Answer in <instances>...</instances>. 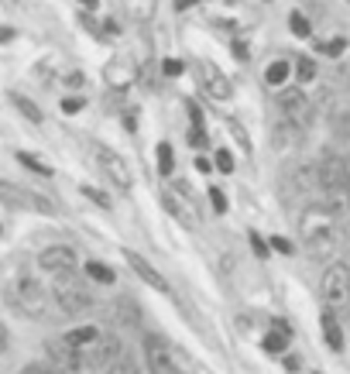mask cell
I'll list each match as a JSON object with an SVG mask.
<instances>
[{
  "instance_id": "6da1fadb",
  "label": "cell",
  "mask_w": 350,
  "mask_h": 374,
  "mask_svg": "<svg viewBox=\"0 0 350 374\" xmlns=\"http://www.w3.org/2000/svg\"><path fill=\"white\" fill-rule=\"evenodd\" d=\"M299 234H302V241L309 247V254L320 258V261H326L330 254H337V247H340L337 213H333L330 206H323V203H316V206H309V210L302 213Z\"/></svg>"
},
{
  "instance_id": "7a4b0ae2",
  "label": "cell",
  "mask_w": 350,
  "mask_h": 374,
  "mask_svg": "<svg viewBox=\"0 0 350 374\" xmlns=\"http://www.w3.org/2000/svg\"><path fill=\"white\" fill-rule=\"evenodd\" d=\"M316 186L323 189L326 203L333 213H340L350 203V182H347V161L340 155H323L316 165Z\"/></svg>"
},
{
  "instance_id": "3957f363",
  "label": "cell",
  "mask_w": 350,
  "mask_h": 374,
  "mask_svg": "<svg viewBox=\"0 0 350 374\" xmlns=\"http://www.w3.org/2000/svg\"><path fill=\"white\" fill-rule=\"evenodd\" d=\"M52 295H55V306L65 313V316H80L93 306V295L86 289L76 271H65V275H55L52 278Z\"/></svg>"
},
{
  "instance_id": "277c9868",
  "label": "cell",
  "mask_w": 350,
  "mask_h": 374,
  "mask_svg": "<svg viewBox=\"0 0 350 374\" xmlns=\"http://www.w3.org/2000/svg\"><path fill=\"white\" fill-rule=\"evenodd\" d=\"M7 299H11V306L21 313V316H31V320H38V316H45V309H49V295L42 292V285L35 282V278H14L11 285H7Z\"/></svg>"
},
{
  "instance_id": "5b68a950",
  "label": "cell",
  "mask_w": 350,
  "mask_h": 374,
  "mask_svg": "<svg viewBox=\"0 0 350 374\" xmlns=\"http://www.w3.org/2000/svg\"><path fill=\"white\" fill-rule=\"evenodd\" d=\"M49 354H52V364H55V371L58 374H96L100 371V364L93 361V354L65 347L62 337L49 344Z\"/></svg>"
},
{
  "instance_id": "8992f818",
  "label": "cell",
  "mask_w": 350,
  "mask_h": 374,
  "mask_svg": "<svg viewBox=\"0 0 350 374\" xmlns=\"http://www.w3.org/2000/svg\"><path fill=\"white\" fill-rule=\"evenodd\" d=\"M323 299H326V306H330L333 313L350 306V268L347 265H330V268H326Z\"/></svg>"
},
{
  "instance_id": "52a82bcc",
  "label": "cell",
  "mask_w": 350,
  "mask_h": 374,
  "mask_svg": "<svg viewBox=\"0 0 350 374\" xmlns=\"http://www.w3.org/2000/svg\"><path fill=\"white\" fill-rule=\"evenodd\" d=\"M0 199L7 203V206H14V210H31V213H55V206L45 199V196H38V192H31L25 186H14V182H0Z\"/></svg>"
},
{
  "instance_id": "ba28073f",
  "label": "cell",
  "mask_w": 350,
  "mask_h": 374,
  "mask_svg": "<svg viewBox=\"0 0 350 374\" xmlns=\"http://www.w3.org/2000/svg\"><path fill=\"white\" fill-rule=\"evenodd\" d=\"M144 364L151 374H182L162 337H144Z\"/></svg>"
},
{
  "instance_id": "9c48e42d",
  "label": "cell",
  "mask_w": 350,
  "mask_h": 374,
  "mask_svg": "<svg viewBox=\"0 0 350 374\" xmlns=\"http://www.w3.org/2000/svg\"><path fill=\"white\" fill-rule=\"evenodd\" d=\"M80 265V258H76V251L73 247H65V244H52V247H45L42 254H38V268L45 271V275H65V271H76Z\"/></svg>"
},
{
  "instance_id": "30bf717a",
  "label": "cell",
  "mask_w": 350,
  "mask_h": 374,
  "mask_svg": "<svg viewBox=\"0 0 350 374\" xmlns=\"http://www.w3.org/2000/svg\"><path fill=\"white\" fill-rule=\"evenodd\" d=\"M96 161H100V168L107 172V179L117 189H124V192L131 189V182H135V172H131V165L120 158L117 151H110V148H100V151H96Z\"/></svg>"
},
{
  "instance_id": "8fae6325",
  "label": "cell",
  "mask_w": 350,
  "mask_h": 374,
  "mask_svg": "<svg viewBox=\"0 0 350 374\" xmlns=\"http://www.w3.org/2000/svg\"><path fill=\"white\" fill-rule=\"evenodd\" d=\"M196 76H199V86H203L213 100H230V93H234V89H230V80H227L220 69H213L210 62H199V66H196Z\"/></svg>"
},
{
  "instance_id": "7c38bea8",
  "label": "cell",
  "mask_w": 350,
  "mask_h": 374,
  "mask_svg": "<svg viewBox=\"0 0 350 374\" xmlns=\"http://www.w3.org/2000/svg\"><path fill=\"white\" fill-rule=\"evenodd\" d=\"M162 206L168 210V213L175 216L182 227H189V230H196L199 227V216H196V210H192V203L189 199H182L175 189H168V192H162Z\"/></svg>"
},
{
  "instance_id": "4fadbf2b",
  "label": "cell",
  "mask_w": 350,
  "mask_h": 374,
  "mask_svg": "<svg viewBox=\"0 0 350 374\" xmlns=\"http://www.w3.org/2000/svg\"><path fill=\"white\" fill-rule=\"evenodd\" d=\"M278 110L285 113V117H292V120H306L309 117V100H306V93L302 89H278Z\"/></svg>"
},
{
  "instance_id": "5bb4252c",
  "label": "cell",
  "mask_w": 350,
  "mask_h": 374,
  "mask_svg": "<svg viewBox=\"0 0 350 374\" xmlns=\"http://www.w3.org/2000/svg\"><path fill=\"white\" fill-rule=\"evenodd\" d=\"M124 258H127V265H131V271H135V275L141 278V282H148L151 289H162V292L168 289V282H165V275H162V271H158V268H151V265H148V261H144V258H141L137 251H127Z\"/></svg>"
},
{
  "instance_id": "9a60e30c",
  "label": "cell",
  "mask_w": 350,
  "mask_h": 374,
  "mask_svg": "<svg viewBox=\"0 0 350 374\" xmlns=\"http://www.w3.org/2000/svg\"><path fill=\"white\" fill-rule=\"evenodd\" d=\"M100 326H76V330H69V333H62V344L73 350H86V354H93L96 347V340H100Z\"/></svg>"
},
{
  "instance_id": "2e32d148",
  "label": "cell",
  "mask_w": 350,
  "mask_h": 374,
  "mask_svg": "<svg viewBox=\"0 0 350 374\" xmlns=\"http://www.w3.org/2000/svg\"><path fill=\"white\" fill-rule=\"evenodd\" d=\"M302 141V124L292 120V117H282L275 127H271V144L275 148H292Z\"/></svg>"
},
{
  "instance_id": "e0dca14e",
  "label": "cell",
  "mask_w": 350,
  "mask_h": 374,
  "mask_svg": "<svg viewBox=\"0 0 350 374\" xmlns=\"http://www.w3.org/2000/svg\"><path fill=\"white\" fill-rule=\"evenodd\" d=\"M289 340H292V330H289V323L275 320L268 330V337H265V350L268 354H282V350L289 347Z\"/></svg>"
},
{
  "instance_id": "ac0fdd59",
  "label": "cell",
  "mask_w": 350,
  "mask_h": 374,
  "mask_svg": "<svg viewBox=\"0 0 350 374\" xmlns=\"http://www.w3.org/2000/svg\"><path fill=\"white\" fill-rule=\"evenodd\" d=\"M117 354H120V340H117L113 333H100V340H96V347H93V361H96L100 368H107Z\"/></svg>"
},
{
  "instance_id": "d6986e66",
  "label": "cell",
  "mask_w": 350,
  "mask_h": 374,
  "mask_svg": "<svg viewBox=\"0 0 350 374\" xmlns=\"http://www.w3.org/2000/svg\"><path fill=\"white\" fill-rule=\"evenodd\" d=\"M323 337H326V347L330 350H344V330H340V320L333 309L323 313Z\"/></svg>"
},
{
  "instance_id": "ffe728a7",
  "label": "cell",
  "mask_w": 350,
  "mask_h": 374,
  "mask_svg": "<svg viewBox=\"0 0 350 374\" xmlns=\"http://www.w3.org/2000/svg\"><path fill=\"white\" fill-rule=\"evenodd\" d=\"M155 7H158V0H124V11L135 21H151L155 18Z\"/></svg>"
},
{
  "instance_id": "44dd1931",
  "label": "cell",
  "mask_w": 350,
  "mask_h": 374,
  "mask_svg": "<svg viewBox=\"0 0 350 374\" xmlns=\"http://www.w3.org/2000/svg\"><path fill=\"white\" fill-rule=\"evenodd\" d=\"M289 73H292V66H289L285 58H275L268 69H265V82H268V86H285Z\"/></svg>"
},
{
  "instance_id": "7402d4cb",
  "label": "cell",
  "mask_w": 350,
  "mask_h": 374,
  "mask_svg": "<svg viewBox=\"0 0 350 374\" xmlns=\"http://www.w3.org/2000/svg\"><path fill=\"white\" fill-rule=\"evenodd\" d=\"M107 374H137V364H135V357H127L124 350L113 357L107 364Z\"/></svg>"
},
{
  "instance_id": "603a6c76",
  "label": "cell",
  "mask_w": 350,
  "mask_h": 374,
  "mask_svg": "<svg viewBox=\"0 0 350 374\" xmlns=\"http://www.w3.org/2000/svg\"><path fill=\"white\" fill-rule=\"evenodd\" d=\"M14 107L21 110V113H25V117L31 120V124H42V120H45V113H42L38 107H35V104H31L27 96H21V93H14Z\"/></svg>"
},
{
  "instance_id": "cb8c5ba5",
  "label": "cell",
  "mask_w": 350,
  "mask_h": 374,
  "mask_svg": "<svg viewBox=\"0 0 350 374\" xmlns=\"http://www.w3.org/2000/svg\"><path fill=\"white\" fill-rule=\"evenodd\" d=\"M86 275H89L93 282H104V285L113 282V268H107L104 261H86Z\"/></svg>"
},
{
  "instance_id": "d4e9b609",
  "label": "cell",
  "mask_w": 350,
  "mask_h": 374,
  "mask_svg": "<svg viewBox=\"0 0 350 374\" xmlns=\"http://www.w3.org/2000/svg\"><path fill=\"white\" fill-rule=\"evenodd\" d=\"M18 161H21L25 168H31L35 175H52V165H45L42 158H35V155H27V151H18Z\"/></svg>"
},
{
  "instance_id": "484cf974",
  "label": "cell",
  "mask_w": 350,
  "mask_h": 374,
  "mask_svg": "<svg viewBox=\"0 0 350 374\" xmlns=\"http://www.w3.org/2000/svg\"><path fill=\"white\" fill-rule=\"evenodd\" d=\"M172 168H175V155H172V144H158V172L162 175H172Z\"/></svg>"
},
{
  "instance_id": "4316f807",
  "label": "cell",
  "mask_w": 350,
  "mask_h": 374,
  "mask_svg": "<svg viewBox=\"0 0 350 374\" xmlns=\"http://www.w3.org/2000/svg\"><path fill=\"white\" fill-rule=\"evenodd\" d=\"M296 76H299V82L316 80V62L313 58H296Z\"/></svg>"
},
{
  "instance_id": "83f0119b",
  "label": "cell",
  "mask_w": 350,
  "mask_h": 374,
  "mask_svg": "<svg viewBox=\"0 0 350 374\" xmlns=\"http://www.w3.org/2000/svg\"><path fill=\"white\" fill-rule=\"evenodd\" d=\"M289 27H292V31H296L299 38H309V35H313V27H309V21H306V18H302V14H292V18H289Z\"/></svg>"
},
{
  "instance_id": "f1b7e54d",
  "label": "cell",
  "mask_w": 350,
  "mask_h": 374,
  "mask_svg": "<svg viewBox=\"0 0 350 374\" xmlns=\"http://www.w3.org/2000/svg\"><path fill=\"white\" fill-rule=\"evenodd\" d=\"M216 168H220L223 175H230V172H234V155H230L227 148H220V151H216Z\"/></svg>"
},
{
  "instance_id": "f546056e",
  "label": "cell",
  "mask_w": 350,
  "mask_h": 374,
  "mask_svg": "<svg viewBox=\"0 0 350 374\" xmlns=\"http://www.w3.org/2000/svg\"><path fill=\"white\" fill-rule=\"evenodd\" d=\"M82 196H86V199H93L96 206H110V199H107V196H104L100 189H93V186H82Z\"/></svg>"
},
{
  "instance_id": "4dcf8cb0",
  "label": "cell",
  "mask_w": 350,
  "mask_h": 374,
  "mask_svg": "<svg viewBox=\"0 0 350 374\" xmlns=\"http://www.w3.org/2000/svg\"><path fill=\"white\" fill-rule=\"evenodd\" d=\"M189 144H192V148H206V131L192 124V131H189Z\"/></svg>"
},
{
  "instance_id": "1f68e13d",
  "label": "cell",
  "mask_w": 350,
  "mask_h": 374,
  "mask_svg": "<svg viewBox=\"0 0 350 374\" xmlns=\"http://www.w3.org/2000/svg\"><path fill=\"white\" fill-rule=\"evenodd\" d=\"M165 76H182V69H186V66H182V58H165Z\"/></svg>"
},
{
  "instance_id": "d6a6232c",
  "label": "cell",
  "mask_w": 350,
  "mask_h": 374,
  "mask_svg": "<svg viewBox=\"0 0 350 374\" xmlns=\"http://www.w3.org/2000/svg\"><path fill=\"white\" fill-rule=\"evenodd\" d=\"M210 203H213L216 213H227V196H223L220 189H210Z\"/></svg>"
},
{
  "instance_id": "836d02e7",
  "label": "cell",
  "mask_w": 350,
  "mask_h": 374,
  "mask_svg": "<svg viewBox=\"0 0 350 374\" xmlns=\"http://www.w3.org/2000/svg\"><path fill=\"white\" fill-rule=\"evenodd\" d=\"M247 237H251V247H254V254H258V258H268V244L261 241V237H258V234H254V230H251V234H247Z\"/></svg>"
},
{
  "instance_id": "e575fe53",
  "label": "cell",
  "mask_w": 350,
  "mask_h": 374,
  "mask_svg": "<svg viewBox=\"0 0 350 374\" xmlns=\"http://www.w3.org/2000/svg\"><path fill=\"white\" fill-rule=\"evenodd\" d=\"M320 49H323L326 55H340L344 49H347V42H344V38H337V42H326V45H320Z\"/></svg>"
},
{
  "instance_id": "d590c367",
  "label": "cell",
  "mask_w": 350,
  "mask_h": 374,
  "mask_svg": "<svg viewBox=\"0 0 350 374\" xmlns=\"http://www.w3.org/2000/svg\"><path fill=\"white\" fill-rule=\"evenodd\" d=\"M62 110H65V113H76V110H82V100H76V96H65V100H62Z\"/></svg>"
},
{
  "instance_id": "8d00e7d4",
  "label": "cell",
  "mask_w": 350,
  "mask_h": 374,
  "mask_svg": "<svg viewBox=\"0 0 350 374\" xmlns=\"http://www.w3.org/2000/svg\"><path fill=\"white\" fill-rule=\"evenodd\" d=\"M271 247H275V251H282V254H292V244L285 241V237H271Z\"/></svg>"
},
{
  "instance_id": "74e56055",
  "label": "cell",
  "mask_w": 350,
  "mask_h": 374,
  "mask_svg": "<svg viewBox=\"0 0 350 374\" xmlns=\"http://www.w3.org/2000/svg\"><path fill=\"white\" fill-rule=\"evenodd\" d=\"M21 374H55V371H49L45 364H27V368H25Z\"/></svg>"
},
{
  "instance_id": "f35d334b",
  "label": "cell",
  "mask_w": 350,
  "mask_h": 374,
  "mask_svg": "<svg viewBox=\"0 0 350 374\" xmlns=\"http://www.w3.org/2000/svg\"><path fill=\"white\" fill-rule=\"evenodd\" d=\"M196 4H203V0H175V11H189V7H196Z\"/></svg>"
},
{
  "instance_id": "ab89813d",
  "label": "cell",
  "mask_w": 350,
  "mask_h": 374,
  "mask_svg": "<svg viewBox=\"0 0 350 374\" xmlns=\"http://www.w3.org/2000/svg\"><path fill=\"white\" fill-rule=\"evenodd\" d=\"M234 55H237V58H247V45H241V42H234Z\"/></svg>"
},
{
  "instance_id": "60d3db41",
  "label": "cell",
  "mask_w": 350,
  "mask_h": 374,
  "mask_svg": "<svg viewBox=\"0 0 350 374\" xmlns=\"http://www.w3.org/2000/svg\"><path fill=\"white\" fill-rule=\"evenodd\" d=\"M14 38V27H0V42H11Z\"/></svg>"
},
{
  "instance_id": "b9f144b4",
  "label": "cell",
  "mask_w": 350,
  "mask_h": 374,
  "mask_svg": "<svg viewBox=\"0 0 350 374\" xmlns=\"http://www.w3.org/2000/svg\"><path fill=\"white\" fill-rule=\"evenodd\" d=\"M82 4H86V7H96V0H82Z\"/></svg>"
},
{
  "instance_id": "7bdbcfd3",
  "label": "cell",
  "mask_w": 350,
  "mask_h": 374,
  "mask_svg": "<svg viewBox=\"0 0 350 374\" xmlns=\"http://www.w3.org/2000/svg\"><path fill=\"white\" fill-rule=\"evenodd\" d=\"M347 182H350V158H347Z\"/></svg>"
},
{
  "instance_id": "ee69618b",
  "label": "cell",
  "mask_w": 350,
  "mask_h": 374,
  "mask_svg": "<svg viewBox=\"0 0 350 374\" xmlns=\"http://www.w3.org/2000/svg\"><path fill=\"white\" fill-rule=\"evenodd\" d=\"M347 237H350V220H347Z\"/></svg>"
}]
</instances>
